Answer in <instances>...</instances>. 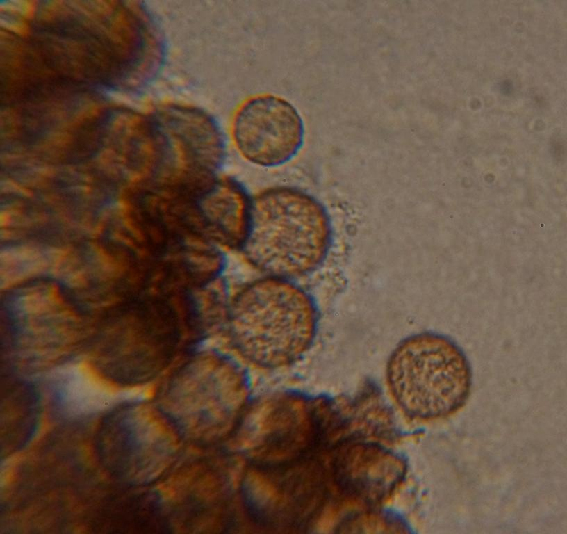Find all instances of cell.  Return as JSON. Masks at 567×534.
I'll list each match as a JSON object with an SVG mask.
<instances>
[{"label": "cell", "mask_w": 567, "mask_h": 534, "mask_svg": "<svg viewBox=\"0 0 567 534\" xmlns=\"http://www.w3.org/2000/svg\"><path fill=\"white\" fill-rule=\"evenodd\" d=\"M333 229L324 206L292 187L269 189L252 201L246 238L247 258L271 277L308 275L326 259Z\"/></svg>", "instance_id": "1"}, {"label": "cell", "mask_w": 567, "mask_h": 534, "mask_svg": "<svg viewBox=\"0 0 567 534\" xmlns=\"http://www.w3.org/2000/svg\"><path fill=\"white\" fill-rule=\"evenodd\" d=\"M315 304L288 279L270 277L245 288L232 305L229 327L238 350L263 367L300 359L315 339Z\"/></svg>", "instance_id": "2"}, {"label": "cell", "mask_w": 567, "mask_h": 534, "mask_svg": "<svg viewBox=\"0 0 567 534\" xmlns=\"http://www.w3.org/2000/svg\"><path fill=\"white\" fill-rule=\"evenodd\" d=\"M390 391L411 417L431 419L462 407L472 386L470 361L451 337L424 331L401 341L386 365Z\"/></svg>", "instance_id": "3"}, {"label": "cell", "mask_w": 567, "mask_h": 534, "mask_svg": "<svg viewBox=\"0 0 567 534\" xmlns=\"http://www.w3.org/2000/svg\"><path fill=\"white\" fill-rule=\"evenodd\" d=\"M135 400L110 409L95 436V450L102 467L129 487L158 478L172 455L174 441L161 419Z\"/></svg>", "instance_id": "4"}, {"label": "cell", "mask_w": 567, "mask_h": 534, "mask_svg": "<svg viewBox=\"0 0 567 534\" xmlns=\"http://www.w3.org/2000/svg\"><path fill=\"white\" fill-rule=\"evenodd\" d=\"M233 136L245 159L262 167H276L293 159L302 149L304 121L295 106L274 95L245 102L233 122Z\"/></svg>", "instance_id": "5"}, {"label": "cell", "mask_w": 567, "mask_h": 534, "mask_svg": "<svg viewBox=\"0 0 567 534\" xmlns=\"http://www.w3.org/2000/svg\"><path fill=\"white\" fill-rule=\"evenodd\" d=\"M161 131L165 158L172 167L183 164L190 172H213L223 161L224 138L216 120L194 106L172 104L154 115Z\"/></svg>", "instance_id": "6"}, {"label": "cell", "mask_w": 567, "mask_h": 534, "mask_svg": "<svg viewBox=\"0 0 567 534\" xmlns=\"http://www.w3.org/2000/svg\"><path fill=\"white\" fill-rule=\"evenodd\" d=\"M6 308L20 346L39 356L62 350L74 338L76 318L53 288L24 290Z\"/></svg>", "instance_id": "7"}, {"label": "cell", "mask_w": 567, "mask_h": 534, "mask_svg": "<svg viewBox=\"0 0 567 534\" xmlns=\"http://www.w3.org/2000/svg\"><path fill=\"white\" fill-rule=\"evenodd\" d=\"M47 381L55 412L62 417L89 415L138 398L135 386L120 385L84 360L55 367Z\"/></svg>", "instance_id": "8"}, {"label": "cell", "mask_w": 567, "mask_h": 534, "mask_svg": "<svg viewBox=\"0 0 567 534\" xmlns=\"http://www.w3.org/2000/svg\"><path fill=\"white\" fill-rule=\"evenodd\" d=\"M252 201L230 180H211L193 195L196 221L203 236L242 248L247 236Z\"/></svg>", "instance_id": "9"}, {"label": "cell", "mask_w": 567, "mask_h": 534, "mask_svg": "<svg viewBox=\"0 0 567 534\" xmlns=\"http://www.w3.org/2000/svg\"><path fill=\"white\" fill-rule=\"evenodd\" d=\"M334 469L345 491L370 501L387 495L404 474L403 464L396 456L377 446L359 443L338 453Z\"/></svg>", "instance_id": "10"}, {"label": "cell", "mask_w": 567, "mask_h": 534, "mask_svg": "<svg viewBox=\"0 0 567 534\" xmlns=\"http://www.w3.org/2000/svg\"><path fill=\"white\" fill-rule=\"evenodd\" d=\"M161 508L154 494L125 491L106 500L94 515L91 527L98 533H145L160 528Z\"/></svg>", "instance_id": "11"}, {"label": "cell", "mask_w": 567, "mask_h": 534, "mask_svg": "<svg viewBox=\"0 0 567 534\" xmlns=\"http://www.w3.org/2000/svg\"><path fill=\"white\" fill-rule=\"evenodd\" d=\"M244 428H245V434H249V433L261 431V430H269L270 432L271 430H272H272L274 431L273 432H271V434H269V435H267L265 437H264L263 439H261V441H260V442H258V444H256V446L254 447V450H256V451H258V453H259L261 452V450L263 448V447H264V446L266 445V444H267V443L269 442V440H270V439H271V438H272V437L274 435V434H275L276 432H277V433L278 432L276 430V428H263V427H256V426H252L245 425ZM263 435H264V434H263ZM257 438H258V437H257ZM257 438H256V439H257ZM253 441H254V440H253ZM253 441H252V442H253ZM251 442H250V443H251ZM250 443H249V444H250ZM247 445H248V444H247Z\"/></svg>", "instance_id": "12"}]
</instances>
